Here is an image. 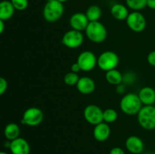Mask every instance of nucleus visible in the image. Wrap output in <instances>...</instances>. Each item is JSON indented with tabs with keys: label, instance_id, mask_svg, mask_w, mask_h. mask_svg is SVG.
<instances>
[{
	"label": "nucleus",
	"instance_id": "23",
	"mask_svg": "<svg viewBox=\"0 0 155 154\" xmlns=\"http://www.w3.org/2000/svg\"><path fill=\"white\" fill-rule=\"evenodd\" d=\"M118 118V113L114 109H106L103 112V121L107 124L116 122Z\"/></svg>",
	"mask_w": 155,
	"mask_h": 154
},
{
	"label": "nucleus",
	"instance_id": "26",
	"mask_svg": "<svg viewBox=\"0 0 155 154\" xmlns=\"http://www.w3.org/2000/svg\"><path fill=\"white\" fill-rule=\"evenodd\" d=\"M136 80V75L133 72H127L123 75V83L124 85H133Z\"/></svg>",
	"mask_w": 155,
	"mask_h": 154
},
{
	"label": "nucleus",
	"instance_id": "24",
	"mask_svg": "<svg viewBox=\"0 0 155 154\" xmlns=\"http://www.w3.org/2000/svg\"><path fill=\"white\" fill-rule=\"evenodd\" d=\"M79 79H80V76H79L78 73L71 72V71L65 74V75L64 76V82L67 85L69 86L77 85Z\"/></svg>",
	"mask_w": 155,
	"mask_h": 154
},
{
	"label": "nucleus",
	"instance_id": "28",
	"mask_svg": "<svg viewBox=\"0 0 155 154\" xmlns=\"http://www.w3.org/2000/svg\"><path fill=\"white\" fill-rule=\"evenodd\" d=\"M147 61H148V63H149L151 66H154L155 67V50L154 51H151V52L148 54Z\"/></svg>",
	"mask_w": 155,
	"mask_h": 154
},
{
	"label": "nucleus",
	"instance_id": "17",
	"mask_svg": "<svg viewBox=\"0 0 155 154\" xmlns=\"http://www.w3.org/2000/svg\"><path fill=\"white\" fill-rule=\"evenodd\" d=\"M110 14L117 21H126L130 12L127 5L120 3H115L110 8Z\"/></svg>",
	"mask_w": 155,
	"mask_h": 154
},
{
	"label": "nucleus",
	"instance_id": "16",
	"mask_svg": "<svg viewBox=\"0 0 155 154\" xmlns=\"http://www.w3.org/2000/svg\"><path fill=\"white\" fill-rule=\"evenodd\" d=\"M139 98L144 106H151L155 104V90L149 86L142 88L139 91Z\"/></svg>",
	"mask_w": 155,
	"mask_h": 154
},
{
	"label": "nucleus",
	"instance_id": "3",
	"mask_svg": "<svg viewBox=\"0 0 155 154\" xmlns=\"http://www.w3.org/2000/svg\"><path fill=\"white\" fill-rule=\"evenodd\" d=\"M64 7L63 3L58 0L46 2L42 10L43 18L47 22L54 23L58 21L63 16Z\"/></svg>",
	"mask_w": 155,
	"mask_h": 154
},
{
	"label": "nucleus",
	"instance_id": "34",
	"mask_svg": "<svg viewBox=\"0 0 155 154\" xmlns=\"http://www.w3.org/2000/svg\"><path fill=\"white\" fill-rule=\"evenodd\" d=\"M58 1L60 2H61V3H64V2H68V0H58Z\"/></svg>",
	"mask_w": 155,
	"mask_h": 154
},
{
	"label": "nucleus",
	"instance_id": "20",
	"mask_svg": "<svg viewBox=\"0 0 155 154\" xmlns=\"http://www.w3.org/2000/svg\"><path fill=\"white\" fill-rule=\"evenodd\" d=\"M105 79L112 85H118L123 83V74L117 69H111L105 73Z\"/></svg>",
	"mask_w": 155,
	"mask_h": 154
},
{
	"label": "nucleus",
	"instance_id": "1",
	"mask_svg": "<svg viewBox=\"0 0 155 154\" xmlns=\"http://www.w3.org/2000/svg\"><path fill=\"white\" fill-rule=\"evenodd\" d=\"M142 107L138 94L128 93L124 95L120 101L121 111L128 116L137 115Z\"/></svg>",
	"mask_w": 155,
	"mask_h": 154
},
{
	"label": "nucleus",
	"instance_id": "31",
	"mask_svg": "<svg viewBox=\"0 0 155 154\" xmlns=\"http://www.w3.org/2000/svg\"><path fill=\"white\" fill-rule=\"evenodd\" d=\"M71 72L78 73L80 71H81V69H80V66H79L78 63H77V62H75V63H74L72 65H71Z\"/></svg>",
	"mask_w": 155,
	"mask_h": 154
},
{
	"label": "nucleus",
	"instance_id": "7",
	"mask_svg": "<svg viewBox=\"0 0 155 154\" xmlns=\"http://www.w3.org/2000/svg\"><path fill=\"white\" fill-rule=\"evenodd\" d=\"M84 42V36L80 31L73 30H68L64 34L61 42L65 47L71 49H76L83 45Z\"/></svg>",
	"mask_w": 155,
	"mask_h": 154
},
{
	"label": "nucleus",
	"instance_id": "8",
	"mask_svg": "<svg viewBox=\"0 0 155 154\" xmlns=\"http://www.w3.org/2000/svg\"><path fill=\"white\" fill-rule=\"evenodd\" d=\"M126 21L129 28L135 33H141L146 28V18L140 11H132Z\"/></svg>",
	"mask_w": 155,
	"mask_h": 154
},
{
	"label": "nucleus",
	"instance_id": "36",
	"mask_svg": "<svg viewBox=\"0 0 155 154\" xmlns=\"http://www.w3.org/2000/svg\"><path fill=\"white\" fill-rule=\"evenodd\" d=\"M142 154H155V153H152V152H145V153H142Z\"/></svg>",
	"mask_w": 155,
	"mask_h": 154
},
{
	"label": "nucleus",
	"instance_id": "12",
	"mask_svg": "<svg viewBox=\"0 0 155 154\" xmlns=\"http://www.w3.org/2000/svg\"><path fill=\"white\" fill-rule=\"evenodd\" d=\"M127 150L132 154H142L145 149V143L139 137L132 135L127 137L125 142Z\"/></svg>",
	"mask_w": 155,
	"mask_h": 154
},
{
	"label": "nucleus",
	"instance_id": "13",
	"mask_svg": "<svg viewBox=\"0 0 155 154\" xmlns=\"http://www.w3.org/2000/svg\"><path fill=\"white\" fill-rule=\"evenodd\" d=\"M11 152L12 154H30V146L26 139L23 137H18L11 141Z\"/></svg>",
	"mask_w": 155,
	"mask_h": 154
},
{
	"label": "nucleus",
	"instance_id": "2",
	"mask_svg": "<svg viewBox=\"0 0 155 154\" xmlns=\"http://www.w3.org/2000/svg\"><path fill=\"white\" fill-rule=\"evenodd\" d=\"M86 36L94 43H102L107 37V30L105 26L100 21L89 22L85 30Z\"/></svg>",
	"mask_w": 155,
	"mask_h": 154
},
{
	"label": "nucleus",
	"instance_id": "9",
	"mask_svg": "<svg viewBox=\"0 0 155 154\" xmlns=\"http://www.w3.org/2000/svg\"><path fill=\"white\" fill-rule=\"evenodd\" d=\"M98 57L91 51H83L78 55L77 63L80 66L81 71L89 72L92 71L97 65Z\"/></svg>",
	"mask_w": 155,
	"mask_h": 154
},
{
	"label": "nucleus",
	"instance_id": "25",
	"mask_svg": "<svg viewBox=\"0 0 155 154\" xmlns=\"http://www.w3.org/2000/svg\"><path fill=\"white\" fill-rule=\"evenodd\" d=\"M11 2L15 10L18 11H24L29 5L28 0H11Z\"/></svg>",
	"mask_w": 155,
	"mask_h": 154
},
{
	"label": "nucleus",
	"instance_id": "35",
	"mask_svg": "<svg viewBox=\"0 0 155 154\" xmlns=\"http://www.w3.org/2000/svg\"><path fill=\"white\" fill-rule=\"evenodd\" d=\"M0 154H8L5 152H3V151H0Z\"/></svg>",
	"mask_w": 155,
	"mask_h": 154
},
{
	"label": "nucleus",
	"instance_id": "11",
	"mask_svg": "<svg viewBox=\"0 0 155 154\" xmlns=\"http://www.w3.org/2000/svg\"><path fill=\"white\" fill-rule=\"evenodd\" d=\"M69 24L73 30L77 31L83 32L85 31L89 24V21L88 20L86 14L82 12H77L73 14L69 20Z\"/></svg>",
	"mask_w": 155,
	"mask_h": 154
},
{
	"label": "nucleus",
	"instance_id": "5",
	"mask_svg": "<svg viewBox=\"0 0 155 154\" xmlns=\"http://www.w3.org/2000/svg\"><path fill=\"white\" fill-rule=\"evenodd\" d=\"M120 59L117 53L112 51H105L101 53L97 59V66L101 70L107 72L116 69L119 64Z\"/></svg>",
	"mask_w": 155,
	"mask_h": 154
},
{
	"label": "nucleus",
	"instance_id": "15",
	"mask_svg": "<svg viewBox=\"0 0 155 154\" xmlns=\"http://www.w3.org/2000/svg\"><path fill=\"white\" fill-rule=\"evenodd\" d=\"M110 132L111 130L108 124L102 122L95 125L93 129V137L97 141L104 142L110 137Z\"/></svg>",
	"mask_w": 155,
	"mask_h": 154
},
{
	"label": "nucleus",
	"instance_id": "10",
	"mask_svg": "<svg viewBox=\"0 0 155 154\" xmlns=\"http://www.w3.org/2000/svg\"><path fill=\"white\" fill-rule=\"evenodd\" d=\"M102 109L95 104H89L85 107L83 110V116L86 122L90 125H96L103 121Z\"/></svg>",
	"mask_w": 155,
	"mask_h": 154
},
{
	"label": "nucleus",
	"instance_id": "18",
	"mask_svg": "<svg viewBox=\"0 0 155 154\" xmlns=\"http://www.w3.org/2000/svg\"><path fill=\"white\" fill-rule=\"evenodd\" d=\"M15 8L12 5L11 1L3 0L0 2V19L2 21H8L12 18L15 13Z\"/></svg>",
	"mask_w": 155,
	"mask_h": 154
},
{
	"label": "nucleus",
	"instance_id": "22",
	"mask_svg": "<svg viewBox=\"0 0 155 154\" xmlns=\"http://www.w3.org/2000/svg\"><path fill=\"white\" fill-rule=\"evenodd\" d=\"M126 5L133 11H140L147 7V0H126Z\"/></svg>",
	"mask_w": 155,
	"mask_h": 154
},
{
	"label": "nucleus",
	"instance_id": "19",
	"mask_svg": "<svg viewBox=\"0 0 155 154\" xmlns=\"http://www.w3.org/2000/svg\"><path fill=\"white\" fill-rule=\"evenodd\" d=\"M20 133H21V129L19 125L14 122L8 124L4 129L5 137L10 141L19 137Z\"/></svg>",
	"mask_w": 155,
	"mask_h": 154
},
{
	"label": "nucleus",
	"instance_id": "27",
	"mask_svg": "<svg viewBox=\"0 0 155 154\" xmlns=\"http://www.w3.org/2000/svg\"><path fill=\"white\" fill-rule=\"evenodd\" d=\"M8 88V82L3 77H0V96L6 91Z\"/></svg>",
	"mask_w": 155,
	"mask_h": 154
},
{
	"label": "nucleus",
	"instance_id": "30",
	"mask_svg": "<svg viewBox=\"0 0 155 154\" xmlns=\"http://www.w3.org/2000/svg\"><path fill=\"white\" fill-rule=\"evenodd\" d=\"M125 85H124V83H121V84L117 85V89H116L117 93L119 94V95H123V94L125 93V91H126Z\"/></svg>",
	"mask_w": 155,
	"mask_h": 154
},
{
	"label": "nucleus",
	"instance_id": "32",
	"mask_svg": "<svg viewBox=\"0 0 155 154\" xmlns=\"http://www.w3.org/2000/svg\"><path fill=\"white\" fill-rule=\"evenodd\" d=\"M147 7L155 10V0H147Z\"/></svg>",
	"mask_w": 155,
	"mask_h": 154
},
{
	"label": "nucleus",
	"instance_id": "33",
	"mask_svg": "<svg viewBox=\"0 0 155 154\" xmlns=\"http://www.w3.org/2000/svg\"><path fill=\"white\" fill-rule=\"evenodd\" d=\"M5 30V24H4V21L0 19V35L4 32Z\"/></svg>",
	"mask_w": 155,
	"mask_h": 154
},
{
	"label": "nucleus",
	"instance_id": "6",
	"mask_svg": "<svg viewBox=\"0 0 155 154\" xmlns=\"http://www.w3.org/2000/svg\"><path fill=\"white\" fill-rule=\"evenodd\" d=\"M44 119V113L41 109L32 107L24 111L23 113L21 124L30 127H36L40 125Z\"/></svg>",
	"mask_w": 155,
	"mask_h": 154
},
{
	"label": "nucleus",
	"instance_id": "14",
	"mask_svg": "<svg viewBox=\"0 0 155 154\" xmlns=\"http://www.w3.org/2000/svg\"><path fill=\"white\" fill-rule=\"evenodd\" d=\"M76 86H77V91L85 95L92 94L96 88L95 81L89 76L80 77V79Z\"/></svg>",
	"mask_w": 155,
	"mask_h": 154
},
{
	"label": "nucleus",
	"instance_id": "37",
	"mask_svg": "<svg viewBox=\"0 0 155 154\" xmlns=\"http://www.w3.org/2000/svg\"><path fill=\"white\" fill-rule=\"evenodd\" d=\"M46 2H50V1H52V0H45Z\"/></svg>",
	"mask_w": 155,
	"mask_h": 154
},
{
	"label": "nucleus",
	"instance_id": "21",
	"mask_svg": "<svg viewBox=\"0 0 155 154\" xmlns=\"http://www.w3.org/2000/svg\"><path fill=\"white\" fill-rule=\"evenodd\" d=\"M85 14H86L89 22L99 21L101 16H102V10L98 5H92L88 8Z\"/></svg>",
	"mask_w": 155,
	"mask_h": 154
},
{
	"label": "nucleus",
	"instance_id": "4",
	"mask_svg": "<svg viewBox=\"0 0 155 154\" xmlns=\"http://www.w3.org/2000/svg\"><path fill=\"white\" fill-rule=\"evenodd\" d=\"M139 125L148 131L155 129V107L154 105L143 106L137 114Z\"/></svg>",
	"mask_w": 155,
	"mask_h": 154
},
{
	"label": "nucleus",
	"instance_id": "29",
	"mask_svg": "<svg viewBox=\"0 0 155 154\" xmlns=\"http://www.w3.org/2000/svg\"><path fill=\"white\" fill-rule=\"evenodd\" d=\"M109 154H126L125 151L122 149L121 147L119 146H114L112 148L110 151Z\"/></svg>",
	"mask_w": 155,
	"mask_h": 154
}]
</instances>
